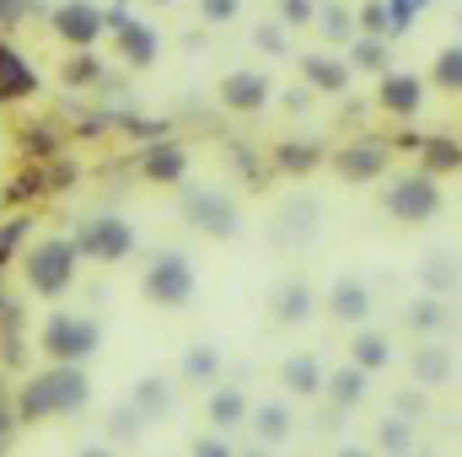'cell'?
Masks as SVG:
<instances>
[{
    "mask_svg": "<svg viewBox=\"0 0 462 457\" xmlns=\"http://www.w3.org/2000/svg\"><path fill=\"white\" fill-rule=\"evenodd\" d=\"M60 76H65V87H92V81L103 76V65H97V54H92V49H76V54L65 60V70H60Z\"/></svg>",
    "mask_w": 462,
    "mask_h": 457,
    "instance_id": "9a60e30c",
    "label": "cell"
},
{
    "mask_svg": "<svg viewBox=\"0 0 462 457\" xmlns=\"http://www.w3.org/2000/svg\"><path fill=\"white\" fill-rule=\"evenodd\" d=\"M291 387H301V393H312V382H318V371H312V360H291Z\"/></svg>",
    "mask_w": 462,
    "mask_h": 457,
    "instance_id": "d6986e66",
    "label": "cell"
},
{
    "mask_svg": "<svg viewBox=\"0 0 462 457\" xmlns=\"http://www.w3.org/2000/svg\"><path fill=\"white\" fill-rule=\"evenodd\" d=\"M76 247L81 258H97V264H118L129 247H134V227L124 216H87L76 227Z\"/></svg>",
    "mask_w": 462,
    "mask_h": 457,
    "instance_id": "8992f818",
    "label": "cell"
},
{
    "mask_svg": "<svg viewBox=\"0 0 462 457\" xmlns=\"http://www.w3.org/2000/svg\"><path fill=\"white\" fill-rule=\"evenodd\" d=\"M258 431H263V436H280V431H285V409H274V404L258 409Z\"/></svg>",
    "mask_w": 462,
    "mask_h": 457,
    "instance_id": "44dd1931",
    "label": "cell"
},
{
    "mask_svg": "<svg viewBox=\"0 0 462 457\" xmlns=\"http://www.w3.org/2000/svg\"><path fill=\"white\" fill-rule=\"evenodd\" d=\"M16 145H22L27 162H49V156H60V129L49 118H27L22 135H16Z\"/></svg>",
    "mask_w": 462,
    "mask_h": 457,
    "instance_id": "9c48e42d",
    "label": "cell"
},
{
    "mask_svg": "<svg viewBox=\"0 0 462 457\" xmlns=\"http://www.w3.org/2000/svg\"><path fill=\"white\" fill-rule=\"evenodd\" d=\"M87 398H92V382L81 360H49L38 377L16 387V420H60V415H76Z\"/></svg>",
    "mask_w": 462,
    "mask_h": 457,
    "instance_id": "6da1fadb",
    "label": "cell"
},
{
    "mask_svg": "<svg viewBox=\"0 0 462 457\" xmlns=\"http://www.w3.org/2000/svg\"><path fill=\"white\" fill-rule=\"evenodd\" d=\"M38 340H43L49 360H92L97 344H103V329L92 318H76V312H49Z\"/></svg>",
    "mask_w": 462,
    "mask_h": 457,
    "instance_id": "3957f363",
    "label": "cell"
},
{
    "mask_svg": "<svg viewBox=\"0 0 462 457\" xmlns=\"http://www.w3.org/2000/svg\"><path fill=\"white\" fill-rule=\"evenodd\" d=\"M43 189H49V183H43V162H27V167L0 189V200H5V205H22V200H32V194H43Z\"/></svg>",
    "mask_w": 462,
    "mask_h": 457,
    "instance_id": "7c38bea8",
    "label": "cell"
},
{
    "mask_svg": "<svg viewBox=\"0 0 462 457\" xmlns=\"http://www.w3.org/2000/svg\"><path fill=\"white\" fill-rule=\"evenodd\" d=\"M183 167H189V156H183V145H172V140H156V145L140 156V173H145L151 183H178Z\"/></svg>",
    "mask_w": 462,
    "mask_h": 457,
    "instance_id": "ba28073f",
    "label": "cell"
},
{
    "mask_svg": "<svg viewBox=\"0 0 462 457\" xmlns=\"http://www.w3.org/2000/svg\"><path fill=\"white\" fill-rule=\"evenodd\" d=\"M162 404H167V387H162V382H140V409H145V415H156Z\"/></svg>",
    "mask_w": 462,
    "mask_h": 457,
    "instance_id": "ffe728a7",
    "label": "cell"
},
{
    "mask_svg": "<svg viewBox=\"0 0 462 457\" xmlns=\"http://www.w3.org/2000/svg\"><path fill=\"white\" fill-rule=\"evenodd\" d=\"M16 264H22V280H27L32 296H60V291H70V280H76L81 247H76V237H43V242H32Z\"/></svg>",
    "mask_w": 462,
    "mask_h": 457,
    "instance_id": "7a4b0ae2",
    "label": "cell"
},
{
    "mask_svg": "<svg viewBox=\"0 0 462 457\" xmlns=\"http://www.w3.org/2000/svg\"><path fill=\"white\" fill-rule=\"evenodd\" d=\"M38 92V70L16 54V43L0 38V103H27Z\"/></svg>",
    "mask_w": 462,
    "mask_h": 457,
    "instance_id": "52a82bcc",
    "label": "cell"
},
{
    "mask_svg": "<svg viewBox=\"0 0 462 457\" xmlns=\"http://www.w3.org/2000/svg\"><path fill=\"white\" fill-rule=\"evenodd\" d=\"M49 33L70 49H92L103 33H108V16L97 11V0H60L49 11Z\"/></svg>",
    "mask_w": 462,
    "mask_h": 457,
    "instance_id": "5b68a950",
    "label": "cell"
},
{
    "mask_svg": "<svg viewBox=\"0 0 462 457\" xmlns=\"http://www.w3.org/2000/svg\"><path fill=\"white\" fill-rule=\"evenodd\" d=\"M231 11H236V0H205V16H221L226 22Z\"/></svg>",
    "mask_w": 462,
    "mask_h": 457,
    "instance_id": "cb8c5ba5",
    "label": "cell"
},
{
    "mask_svg": "<svg viewBox=\"0 0 462 457\" xmlns=\"http://www.w3.org/2000/svg\"><path fill=\"white\" fill-rule=\"evenodd\" d=\"M194 221H199L205 231H231V227H236L231 205H226V200H210V194H199V200H194Z\"/></svg>",
    "mask_w": 462,
    "mask_h": 457,
    "instance_id": "5bb4252c",
    "label": "cell"
},
{
    "mask_svg": "<svg viewBox=\"0 0 462 457\" xmlns=\"http://www.w3.org/2000/svg\"><path fill=\"white\" fill-rule=\"evenodd\" d=\"M210 366H216L210 350H194V355H189V377H210Z\"/></svg>",
    "mask_w": 462,
    "mask_h": 457,
    "instance_id": "7402d4cb",
    "label": "cell"
},
{
    "mask_svg": "<svg viewBox=\"0 0 462 457\" xmlns=\"http://www.w3.org/2000/svg\"><path fill=\"white\" fill-rule=\"evenodd\" d=\"M263 98H269V87H263L258 76H247V70H242V76H231L226 87H221V103H226V108H242V114L263 108Z\"/></svg>",
    "mask_w": 462,
    "mask_h": 457,
    "instance_id": "8fae6325",
    "label": "cell"
},
{
    "mask_svg": "<svg viewBox=\"0 0 462 457\" xmlns=\"http://www.w3.org/2000/svg\"><path fill=\"white\" fill-rule=\"evenodd\" d=\"M32 237V216H5L0 221V269L11 264V258H22V242Z\"/></svg>",
    "mask_w": 462,
    "mask_h": 457,
    "instance_id": "4fadbf2b",
    "label": "cell"
},
{
    "mask_svg": "<svg viewBox=\"0 0 462 457\" xmlns=\"http://www.w3.org/2000/svg\"><path fill=\"white\" fill-rule=\"evenodd\" d=\"M5 307H11V296H5V280H0V312H5Z\"/></svg>",
    "mask_w": 462,
    "mask_h": 457,
    "instance_id": "484cf974",
    "label": "cell"
},
{
    "mask_svg": "<svg viewBox=\"0 0 462 457\" xmlns=\"http://www.w3.org/2000/svg\"><path fill=\"white\" fill-rule=\"evenodd\" d=\"M32 11H38V0H0V27H5V33H11V27H22Z\"/></svg>",
    "mask_w": 462,
    "mask_h": 457,
    "instance_id": "ac0fdd59",
    "label": "cell"
},
{
    "mask_svg": "<svg viewBox=\"0 0 462 457\" xmlns=\"http://www.w3.org/2000/svg\"><path fill=\"white\" fill-rule=\"evenodd\" d=\"M194 296V269H189V258L183 253H156L151 258V269H145V302H156V307H183Z\"/></svg>",
    "mask_w": 462,
    "mask_h": 457,
    "instance_id": "277c9868",
    "label": "cell"
},
{
    "mask_svg": "<svg viewBox=\"0 0 462 457\" xmlns=\"http://www.w3.org/2000/svg\"><path fill=\"white\" fill-rule=\"evenodd\" d=\"M210 415H216L221 425H236V420H242V393H236V387H221V393L210 398Z\"/></svg>",
    "mask_w": 462,
    "mask_h": 457,
    "instance_id": "e0dca14e",
    "label": "cell"
},
{
    "mask_svg": "<svg viewBox=\"0 0 462 457\" xmlns=\"http://www.w3.org/2000/svg\"><path fill=\"white\" fill-rule=\"evenodd\" d=\"M118 54H124L134 70H145V65L156 60V33H151L145 22H124V27H118Z\"/></svg>",
    "mask_w": 462,
    "mask_h": 457,
    "instance_id": "30bf717a",
    "label": "cell"
},
{
    "mask_svg": "<svg viewBox=\"0 0 462 457\" xmlns=\"http://www.w3.org/2000/svg\"><path fill=\"white\" fill-rule=\"evenodd\" d=\"M11 425H16V420H11V409H0V447H11Z\"/></svg>",
    "mask_w": 462,
    "mask_h": 457,
    "instance_id": "d4e9b609",
    "label": "cell"
},
{
    "mask_svg": "<svg viewBox=\"0 0 462 457\" xmlns=\"http://www.w3.org/2000/svg\"><path fill=\"white\" fill-rule=\"evenodd\" d=\"M76 173H81L76 162H65V156H49V162H43V183H49V194L70 189V183H76Z\"/></svg>",
    "mask_w": 462,
    "mask_h": 457,
    "instance_id": "2e32d148",
    "label": "cell"
},
{
    "mask_svg": "<svg viewBox=\"0 0 462 457\" xmlns=\"http://www.w3.org/2000/svg\"><path fill=\"white\" fill-rule=\"evenodd\" d=\"M0 360H5V366H22V340H5V334H0Z\"/></svg>",
    "mask_w": 462,
    "mask_h": 457,
    "instance_id": "603a6c76",
    "label": "cell"
}]
</instances>
